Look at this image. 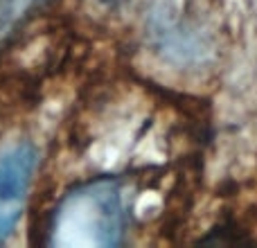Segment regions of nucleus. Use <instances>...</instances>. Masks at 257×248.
Masks as SVG:
<instances>
[{
    "instance_id": "nucleus-2",
    "label": "nucleus",
    "mask_w": 257,
    "mask_h": 248,
    "mask_svg": "<svg viewBox=\"0 0 257 248\" xmlns=\"http://www.w3.org/2000/svg\"><path fill=\"white\" fill-rule=\"evenodd\" d=\"M39 154L32 142H21L0 156V241L18 226Z\"/></svg>"
},
{
    "instance_id": "nucleus-3",
    "label": "nucleus",
    "mask_w": 257,
    "mask_h": 248,
    "mask_svg": "<svg viewBox=\"0 0 257 248\" xmlns=\"http://www.w3.org/2000/svg\"><path fill=\"white\" fill-rule=\"evenodd\" d=\"M48 0H0V45H5L23 23Z\"/></svg>"
},
{
    "instance_id": "nucleus-1",
    "label": "nucleus",
    "mask_w": 257,
    "mask_h": 248,
    "mask_svg": "<svg viewBox=\"0 0 257 248\" xmlns=\"http://www.w3.org/2000/svg\"><path fill=\"white\" fill-rule=\"evenodd\" d=\"M124 223L126 210L120 185L111 178H99L61 201L54 212L52 239L66 246H113L122 241Z\"/></svg>"
}]
</instances>
